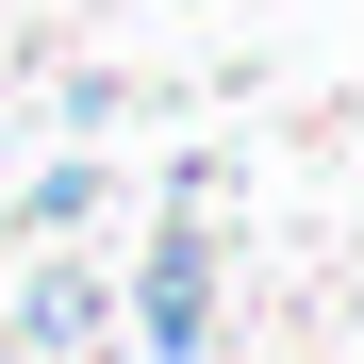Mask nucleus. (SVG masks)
<instances>
[{
	"label": "nucleus",
	"mask_w": 364,
	"mask_h": 364,
	"mask_svg": "<svg viewBox=\"0 0 364 364\" xmlns=\"http://www.w3.org/2000/svg\"><path fill=\"white\" fill-rule=\"evenodd\" d=\"M133 315H149V348H166V364H199V348H215V232H199V215H166V232H149Z\"/></svg>",
	"instance_id": "1"
},
{
	"label": "nucleus",
	"mask_w": 364,
	"mask_h": 364,
	"mask_svg": "<svg viewBox=\"0 0 364 364\" xmlns=\"http://www.w3.org/2000/svg\"><path fill=\"white\" fill-rule=\"evenodd\" d=\"M83 331H100V282H83V265H50V282L17 298V348H50V364H83Z\"/></svg>",
	"instance_id": "2"
}]
</instances>
